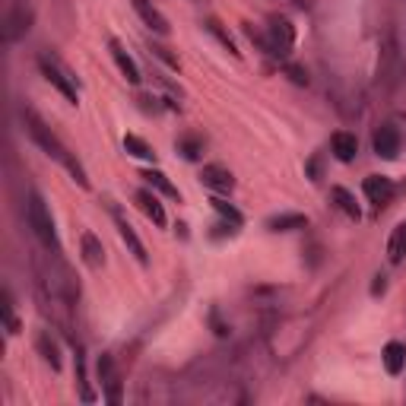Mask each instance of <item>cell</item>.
I'll list each match as a JSON object with an SVG mask.
<instances>
[{
    "label": "cell",
    "instance_id": "6da1fadb",
    "mask_svg": "<svg viewBox=\"0 0 406 406\" xmlns=\"http://www.w3.org/2000/svg\"><path fill=\"white\" fill-rule=\"evenodd\" d=\"M26 124H29V133H32V137H35V140L41 143V149H48V156H55L57 162L67 165V168L73 172V178L79 181V188H89V181H86V175H83V168H79V162L70 156V153H67V149H64V143L57 140L55 133L48 130V127L41 124V121H39L35 115H32V111H26Z\"/></svg>",
    "mask_w": 406,
    "mask_h": 406
},
{
    "label": "cell",
    "instance_id": "7a4b0ae2",
    "mask_svg": "<svg viewBox=\"0 0 406 406\" xmlns=\"http://www.w3.org/2000/svg\"><path fill=\"white\" fill-rule=\"evenodd\" d=\"M26 216H29L32 232L39 235V242L48 244V248H55V244H57L55 219H51V213H48L45 200H41L39 194H32V197H29V203H26Z\"/></svg>",
    "mask_w": 406,
    "mask_h": 406
},
{
    "label": "cell",
    "instance_id": "3957f363",
    "mask_svg": "<svg viewBox=\"0 0 406 406\" xmlns=\"http://www.w3.org/2000/svg\"><path fill=\"white\" fill-rule=\"evenodd\" d=\"M375 153L381 159H394L400 153V133L394 124H384L375 130Z\"/></svg>",
    "mask_w": 406,
    "mask_h": 406
},
{
    "label": "cell",
    "instance_id": "277c9868",
    "mask_svg": "<svg viewBox=\"0 0 406 406\" xmlns=\"http://www.w3.org/2000/svg\"><path fill=\"white\" fill-rule=\"evenodd\" d=\"M270 39H273V51H276V55H286V51L292 48V41H296V32H292L289 19L273 16V19H270Z\"/></svg>",
    "mask_w": 406,
    "mask_h": 406
},
{
    "label": "cell",
    "instance_id": "5b68a950",
    "mask_svg": "<svg viewBox=\"0 0 406 406\" xmlns=\"http://www.w3.org/2000/svg\"><path fill=\"white\" fill-rule=\"evenodd\" d=\"M362 188H365V197H368V200L378 203V206H381V203H387V200L394 197V181H391V178H384V175H368Z\"/></svg>",
    "mask_w": 406,
    "mask_h": 406
},
{
    "label": "cell",
    "instance_id": "8992f818",
    "mask_svg": "<svg viewBox=\"0 0 406 406\" xmlns=\"http://www.w3.org/2000/svg\"><path fill=\"white\" fill-rule=\"evenodd\" d=\"M200 181L206 184V188H213V191H232V172L229 168H222V165H203V172H200Z\"/></svg>",
    "mask_w": 406,
    "mask_h": 406
},
{
    "label": "cell",
    "instance_id": "52a82bcc",
    "mask_svg": "<svg viewBox=\"0 0 406 406\" xmlns=\"http://www.w3.org/2000/svg\"><path fill=\"white\" fill-rule=\"evenodd\" d=\"M133 10L140 13V19H143V23H146L153 32H156V35H168V23H165V16L159 13V10L153 7L149 0H133Z\"/></svg>",
    "mask_w": 406,
    "mask_h": 406
},
{
    "label": "cell",
    "instance_id": "ba28073f",
    "mask_svg": "<svg viewBox=\"0 0 406 406\" xmlns=\"http://www.w3.org/2000/svg\"><path fill=\"white\" fill-rule=\"evenodd\" d=\"M39 67H41V73H45L48 83H55V86L61 89V93L67 95L73 105H77V89H73V86H70V79H67V77H64V73L55 67V61H48V57H39Z\"/></svg>",
    "mask_w": 406,
    "mask_h": 406
},
{
    "label": "cell",
    "instance_id": "9c48e42d",
    "mask_svg": "<svg viewBox=\"0 0 406 406\" xmlns=\"http://www.w3.org/2000/svg\"><path fill=\"white\" fill-rule=\"evenodd\" d=\"M330 149H334V156L340 159V162H352L356 159V153H359V140L352 137V133H334L330 137Z\"/></svg>",
    "mask_w": 406,
    "mask_h": 406
},
{
    "label": "cell",
    "instance_id": "30bf717a",
    "mask_svg": "<svg viewBox=\"0 0 406 406\" xmlns=\"http://www.w3.org/2000/svg\"><path fill=\"white\" fill-rule=\"evenodd\" d=\"M111 57H115V64L121 67V73H124L127 83H140V70H137V64H133V57L127 55L124 48H121V41H111Z\"/></svg>",
    "mask_w": 406,
    "mask_h": 406
},
{
    "label": "cell",
    "instance_id": "8fae6325",
    "mask_svg": "<svg viewBox=\"0 0 406 406\" xmlns=\"http://www.w3.org/2000/svg\"><path fill=\"white\" fill-rule=\"evenodd\" d=\"M83 260H86L93 270H99V267L105 264V248H102V242L93 232H83Z\"/></svg>",
    "mask_w": 406,
    "mask_h": 406
},
{
    "label": "cell",
    "instance_id": "7c38bea8",
    "mask_svg": "<svg viewBox=\"0 0 406 406\" xmlns=\"http://www.w3.org/2000/svg\"><path fill=\"white\" fill-rule=\"evenodd\" d=\"M403 365H406V346L403 343L384 346V368H387V375H400Z\"/></svg>",
    "mask_w": 406,
    "mask_h": 406
},
{
    "label": "cell",
    "instance_id": "4fadbf2b",
    "mask_svg": "<svg viewBox=\"0 0 406 406\" xmlns=\"http://www.w3.org/2000/svg\"><path fill=\"white\" fill-rule=\"evenodd\" d=\"M115 222H117V232H121V238H124V242L130 244V251L137 254V260H140V264H146V248H143V242L137 238V232L130 229V222H127V219H121L117 213H115Z\"/></svg>",
    "mask_w": 406,
    "mask_h": 406
},
{
    "label": "cell",
    "instance_id": "5bb4252c",
    "mask_svg": "<svg viewBox=\"0 0 406 406\" xmlns=\"http://www.w3.org/2000/svg\"><path fill=\"white\" fill-rule=\"evenodd\" d=\"M304 226H308V219L302 213H282V216H273L267 222L270 232H292V229H304Z\"/></svg>",
    "mask_w": 406,
    "mask_h": 406
},
{
    "label": "cell",
    "instance_id": "9a60e30c",
    "mask_svg": "<svg viewBox=\"0 0 406 406\" xmlns=\"http://www.w3.org/2000/svg\"><path fill=\"white\" fill-rule=\"evenodd\" d=\"M403 258H406V222H400V226L394 229L391 242H387V260H391V264H400Z\"/></svg>",
    "mask_w": 406,
    "mask_h": 406
},
{
    "label": "cell",
    "instance_id": "2e32d148",
    "mask_svg": "<svg viewBox=\"0 0 406 406\" xmlns=\"http://www.w3.org/2000/svg\"><path fill=\"white\" fill-rule=\"evenodd\" d=\"M137 203H140V210L146 213V216L153 219L156 226H165V210H162V203H159L156 197L149 194V191H140V194H137Z\"/></svg>",
    "mask_w": 406,
    "mask_h": 406
},
{
    "label": "cell",
    "instance_id": "e0dca14e",
    "mask_svg": "<svg viewBox=\"0 0 406 406\" xmlns=\"http://www.w3.org/2000/svg\"><path fill=\"white\" fill-rule=\"evenodd\" d=\"M330 197H334V203H336V206H340V210H343L349 219H356V222L362 219L359 203H356V197H352L346 188H334V191H330Z\"/></svg>",
    "mask_w": 406,
    "mask_h": 406
},
{
    "label": "cell",
    "instance_id": "ac0fdd59",
    "mask_svg": "<svg viewBox=\"0 0 406 406\" xmlns=\"http://www.w3.org/2000/svg\"><path fill=\"white\" fill-rule=\"evenodd\" d=\"M124 149L130 153V156H137V159H156L153 146H149L146 140H140L137 133H127V137H124Z\"/></svg>",
    "mask_w": 406,
    "mask_h": 406
},
{
    "label": "cell",
    "instance_id": "d6986e66",
    "mask_svg": "<svg viewBox=\"0 0 406 406\" xmlns=\"http://www.w3.org/2000/svg\"><path fill=\"white\" fill-rule=\"evenodd\" d=\"M143 178L149 181V184H156L159 191H162V194H168V197H178V188H175L172 181L165 178L162 172H143Z\"/></svg>",
    "mask_w": 406,
    "mask_h": 406
},
{
    "label": "cell",
    "instance_id": "ffe728a7",
    "mask_svg": "<svg viewBox=\"0 0 406 406\" xmlns=\"http://www.w3.org/2000/svg\"><path fill=\"white\" fill-rule=\"evenodd\" d=\"M213 206H216V210L219 213H222V216H226L229 219V222H232V226H242V213H238V210H235V206H232V203H226V200H219V197H213Z\"/></svg>",
    "mask_w": 406,
    "mask_h": 406
},
{
    "label": "cell",
    "instance_id": "44dd1931",
    "mask_svg": "<svg viewBox=\"0 0 406 406\" xmlns=\"http://www.w3.org/2000/svg\"><path fill=\"white\" fill-rule=\"evenodd\" d=\"M39 349L45 352V359L51 362V368H61V359H57V346L48 340V336H39Z\"/></svg>",
    "mask_w": 406,
    "mask_h": 406
},
{
    "label": "cell",
    "instance_id": "7402d4cb",
    "mask_svg": "<svg viewBox=\"0 0 406 406\" xmlns=\"http://www.w3.org/2000/svg\"><path fill=\"white\" fill-rule=\"evenodd\" d=\"M206 29H210L213 35H216V39L222 41V45H226V48H229V51H232V55H238V48H235V41L229 39V35H226V32H222V29H219V23H216V19H210V23H206Z\"/></svg>",
    "mask_w": 406,
    "mask_h": 406
},
{
    "label": "cell",
    "instance_id": "603a6c76",
    "mask_svg": "<svg viewBox=\"0 0 406 406\" xmlns=\"http://www.w3.org/2000/svg\"><path fill=\"white\" fill-rule=\"evenodd\" d=\"M178 146H181V153H184V159H197V156H200V143H197L194 137H184Z\"/></svg>",
    "mask_w": 406,
    "mask_h": 406
},
{
    "label": "cell",
    "instance_id": "cb8c5ba5",
    "mask_svg": "<svg viewBox=\"0 0 406 406\" xmlns=\"http://www.w3.org/2000/svg\"><path fill=\"white\" fill-rule=\"evenodd\" d=\"M286 73H289V77L296 79L298 86H304V83H308V73H304L302 67H296V64H289V67H286Z\"/></svg>",
    "mask_w": 406,
    "mask_h": 406
}]
</instances>
